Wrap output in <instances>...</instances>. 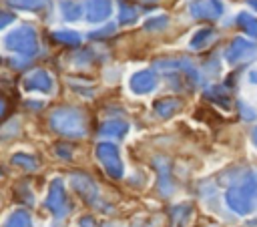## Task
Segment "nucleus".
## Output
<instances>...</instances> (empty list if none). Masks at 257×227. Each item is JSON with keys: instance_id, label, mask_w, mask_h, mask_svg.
<instances>
[{"instance_id": "f257e3e1", "label": "nucleus", "mask_w": 257, "mask_h": 227, "mask_svg": "<svg viewBox=\"0 0 257 227\" xmlns=\"http://www.w3.org/2000/svg\"><path fill=\"white\" fill-rule=\"evenodd\" d=\"M227 205L237 215H249L257 209V171L245 173L225 193Z\"/></svg>"}, {"instance_id": "f03ea898", "label": "nucleus", "mask_w": 257, "mask_h": 227, "mask_svg": "<svg viewBox=\"0 0 257 227\" xmlns=\"http://www.w3.org/2000/svg\"><path fill=\"white\" fill-rule=\"evenodd\" d=\"M50 125L56 133L64 135V137H82L86 133V119L80 110L64 106V108H56L50 117Z\"/></svg>"}, {"instance_id": "7ed1b4c3", "label": "nucleus", "mask_w": 257, "mask_h": 227, "mask_svg": "<svg viewBox=\"0 0 257 227\" xmlns=\"http://www.w3.org/2000/svg\"><path fill=\"white\" fill-rule=\"evenodd\" d=\"M4 46L20 56H34L38 54V36L30 26H16L4 36Z\"/></svg>"}, {"instance_id": "20e7f679", "label": "nucleus", "mask_w": 257, "mask_h": 227, "mask_svg": "<svg viewBox=\"0 0 257 227\" xmlns=\"http://www.w3.org/2000/svg\"><path fill=\"white\" fill-rule=\"evenodd\" d=\"M96 159L100 161V165L104 167V171L110 177H122L124 167H122V161H120V155H118L116 145H112L108 141L98 143L96 145Z\"/></svg>"}, {"instance_id": "39448f33", "label": "nucleus", "mask_w": 257, "mask_h": 227, "mask_svg": "<svg viewBox=\"0 0 257 227\" xmlns=\"http://www.w3.org/2000/svg\"><path fill=\"white\" fill-rule=\"evenodd\" d=\"M257 54V44H253L247 38H233L231 44L225 50V60L229 64H239L243 60H251Z\"/></svg>"}, {"instance_id": "423d86ee", "label": "nucleus", "mask_w": 257, "mask_h": 227, "mask_svg": "<svg viewBox=\"0 0 257 227\" xmlns=\"http://www.w3.org/2000/svg\"><path fill=\"white\" fill-rule=\"evenodd\" d=\"M22 88L26 92H44L50 94L54 90V78L46 70H32L22 78Z\"/></svg>"}, {"instance_id": "0eeeda50", "label": "nucleus", "mask_w": 257, "mask_h": 227, "mask_svg": "<svg viewBox=\"0 0 257 227\" xmlns=\"http://www.w3.org/2000/svg\"><path fill=\"white\" fill-rule=\"evenodd\" d=\"M189 12L193 18L215 20L223 14V4L221 0H193L189 4Z\"/></svg>"}, {"instance_id": "6e6552de", "label": "nucleus", "mask_w": 257, "mask_h": 227, "mask_svg": "<svg viewBox=\"0 0 257 227\" xmlns=\"http://www.w3.org/2000/svg\"><path fill=\"white\" fill-rule=\"evenodd\" d=\"M46 207L56 215H64L68 211L66 207V195H64V185L60 179H54L50 183V189H48V197H46Z\"/></svg>"}, {"instance_id": "1a4fd4ad", "label": "nucleus", "mask_w": 257, "mask_h": 227, "mask_svg": "<svg viewBox=\"0 0 257 227\" xmlns=\"http://www.w3.org/2000/svg\"><path fill=\"white\" fill-rule=\"evenodd\" d=\"M128 86L135 94H147L151 90H155L157 86V76L153 70H137L131 80H128Z\"/></svg>"}, {"instance_id": "9d476101", "label": "nucleus", "mask_w": 257, "mask_h": 227, "mask_svg": "<svg viewBox=\"0 0 257 227\" xmlns=\"http://www.w3.org/2000/svg\"><path fill=\"white\" fill-rule=\"evenodd\" d=\"M112 4L110 0H86L84 4V16L88 22H102L110 16Z\"/></svg>"}, {"instance_id": "9b49d317", "label": "nucleus", "mask_w": 257, "mask_h": 227, "mask_svg": "<svg viewBox=\"0 0 257 227\" xmlns=\"http://www.w3.org/2000/svg\"><path fill=\"white\" fill-rule=\"evenodd\" d=\"M70 183H72V187L86 199V201H96V197H98V189H96V185L88 179V177H78V175H74L72 179H70Z\"/></svg>"}, {"instance_id": "f8f14e48", "label": "nucleus", "mask_w": 257, "mask_h": 227, "mask_svg": "<svg viewBox=\"0 0 257 227\" xmlns=\"http://www.w3.org/2000/svg\"><path fill=\"white\" fill-rule=\"evenodd\" d=\"M100 137H108V139H122L128 133V123L124 121H106L100 127Z\"/></svg>"}, {"instance_id": "ddd939ff", "label": "nucleus", "mask_w": 257, "mask_h": 227, "mask_svg": "<svg viewBox=\"0 0 257 227\" xmlns=\"http://www.w3.org/2000/svg\"><path fill=\"white\" fill-rule=\"evenodd\" d=\"M181 108V100L179 98H173V96H167V98H161L155 102V112L163 119H169L173 117L177 110Z\"/></svg>"}, {"instance_id": "4468645a", "label": "nucleus", "mask_w": 257, "mask_h": 227, "mask_svg": "<svg viewBox=\"0 0 257 227\" xmlns=\"http://www.w3.org/2000/svg\"><path fill=\"white\" fill-rule=\"evenodd\" d=\"M60 12H62L64 20L74 22V20H78V18L82 16L84 8H82L80 2H76V0H62V2H60Z\"/></svg>"}, {"instance_id": "2eb2a0df", "label": "nucleus", "mask_w": 257, "mask_h": 227, "mask_svg": "<svg viewBox=\"0 0 257 227\" xmlns=\"http://www.w3.org/2000/svg\"><path fill=\"white\" fill-rule=\"evenodd\" d=\"M2 227H32V219L26 209H16L14 213H10Z\"/></svg>"}, {"instance_id": "dca6fc26", "label": "nucleus", "mask_w": 257, "mask_h": 227, "mask_svg": "<svg viewBox=\"0 0 257 227\" xmlns=\"http://www.w3.org/2000/svg\"><path fill=\"white\" fill-rule=\"evenodd\" d=\"M191 215V205H177L171 209V227H183Z\"/></svg>"}, {"instance_id": "f3484780", "label": "nucleus", "mask_w": 257, "mask_h": 227, "mask_svg": "<svg viewBox=\"0 0 257 227\" xmlns=\"http://www.w3.org/2000/svg\"><path fill=\"white\" fill-rule=\"evenodd\" d=\"M237 24L243 28V32L249 34V38H255L257 40V18L247 14V12H241L237 16Z\"/></svg>"}, {"instance_id": "a211bd4d", "label": "nucleus", "mask_w": 257, "mask_h": 227, "mask_svg": "<svg viewBox=\"0 0 257 227\" xmlns=\"http://www.w3.org/2000/svg\"><path fill=\"white\" fill-rule=\"evenodd\" d=\"M211 38H213V30H211V28H201V30H197V32L193 34V38H191V48L201 50L203 46L209 44Z\"/></svg>"}, {"instance_id": "6ab92c4d", "label": "nucleus", "mask_w": 257, "mask_h": 227, "mask_svg": "<svg viewBox=\"0 0 257 227\" xmlns=\"http://www.w3.org/2000/svg\"><path fill=\"white\" fill-rule=\"evenodd\" d=\"M52 36H54V40H58L60 44H68V46L80 44V34L74 32V30H56Z\"/></svg>"}, {"instance_id": "aec40b11", "label": "nucleus", "mask_w": 257, "mask_h": 227, "mask_svg": "<svg viewBox=\"0 0 257 227\" xmlns=\"http://www.w3.org/2000/svg\"><path fill=\"white\" fill-rule=\"evenodd\" d=\"M48 0H8L10 6L20 10H42Z\"/></svg>"}, {"instance_id": "412c9836", "label": "nucleus", "mask_w": 257, "mask_h": 227, "mask_svg": "<svg viewBox=\"0 0 257 227\" xmlns=\"http://www.w3.org/2000/svg\"><path fill=\"white\" fill-rule=\"evenodd\" d=\"M205 94H207V98H211V100H215V102H219L223 106L229 104V94H227V90L223 86H211V88H207Z\"/></svg>"}, {"instance_id": "4be33fe9", "label": "nucleus", "mask_w": 257, "mask_h": 227, "mask_svg": "<svg viewBox=\"0 0 257 227\" xmlns=\"http://www.w3.org/2000/svg\"><path fill=\"white\" fill-rule=\"evenodd\" d=\"M137 20V8L128 6V4H120V12H118V22L120 24H133Z\"/></svg>"}, {"instance_id": "5701e85b", "label": "nucleus", "mask_w": 257, "mask_h": 227, "mask_svg": "<svg viewBox=\"0 0 257 227\" xmlns=\"http://www.w3.org/2000/svg\"><path fill=\"white\" fill-rule=\"evenodd\" d=\"M14 165H18V167H24V169H36L38 167V163H36V159L34 157H30V155H22V153H18V155H14Z\"/></svg>"}, {"instance_id": "b1692460", "label": "nucleus", "mask_w": 257, "mask_h": 227, "mask_svg": "<svg viewBox=\"0 0 257 227\" xmlns=\"http://www.w3.org/2000/svg\"><path fill=\"white\" fill-rule=\"evenodd\" d=\"M167 16H155V18H151V20H147L145 22V28L147 30H157V28H163V26H167Z\"/></svg>"}, {"instance_id": "393cba45", "label": "nucleus", "mask_w": 257, "mask_h": 227, "mask_svg": "<svg viewBox=\"0 0 257 227\" xmlns=\"http://www.w3.org/2000/svg\"><path fill=\"white\" fill-rule=\"evenodd\" d=\"M239 110H241V117H243L245 121H253V119H255V112H253L245 102H239Z\"/></svg>"}, {"instance_id": "a878e982", "label": "nucleus", "mask_w": 257, "mask_h": 227, "mask_svg": "<svg viewBox=\"0 0 257 227\" xmlns=\"http://www.w3.org/2000/svg\"><path fill=\"white\" fill-rule=\"evenodd\" d=\"M12 22H14V14H10V12H6V10H0V28L8 26V24H12Z\"/></svg>"}, {"instance_id": "bb28decb", "label": "nucleus", "mask_w": 257, "mask_h": 227, "mask_svg": "<svg viewBox=\"0 0 257 227\" xmlns=\"http://www.w3.org/2000/svg\"><path fill=\"white\" fill-rule=\"evenodd\" d=\"M80 225H82V227H94V223H92V219H90V217H84V219L80 221Z\"/></svg>"}, {"instance_id": "cd10ccee", "label": "nucleus", "mask_w": 257, "mask_h": 227, "mask_svg": "<svg viewBox=\"0 0 257 227\" xmlns=\"http://www.w3.org/2000/svg\"><path fill=\"white\" fill-rule=\"evenodd\" d=\"M249 80L257 84V70H251V72H249Z\"/></svg>"}, {"instance_id": "c85d7f7f", "label": "nucleus", "mask_w": 257, "mask_h": 227, "mask_svg": "<svg viewBox=\"0 0 257 227\" xmlns=\"http://www.w3.org/2000/svg\"><path fill=\"white\" fill-rule=\"evenodd\" d=\"M4 110H6V104H4V100H2V98H0V117H2V115H4Z\"/></svg>"}, {"instance_id": "c756f323", "label": "nucleus", "mask_w": 257, "mask_h": 227, "mask_svg": "<svg viewBox=\"0 0 257 227\" xmlns=\"http://www.w3.org/2000/svg\"><path fill=\"white\" fill-rule=\"evenodd\" d=\"M249 2V6L253 8V10H257V0H247Z\"/></svg>"}, {"instance_id": "7c9ffc66", "label": "nucleus", "mask_w": 257, "mask_h": 227, "mask_svg": "<svg viewBox=\"0 0 257 227\" xmlns=\"http://www.w3.org/2000/svg\"><path fill=\"white\" fill-rule=\"evenodd\" d=\"M251 137H253V143H255V145H257V127H255V129H253V135H251Z\"/></svg>"}, {"instance_id": "2f4dec72", "label": "nucleus", "mask_w": 257, "mask_h": 227, "mask_svg": "<svg viewBox=\"0 0 257 227\" xmlns=\"http://www.w3.org/2000/svg\"><path fill=\"white\" fill-rule=\"evenodd\" d=\"M102 227H112V225H108V223H106V225H102Z\"/></svg>"}]
</instances>
